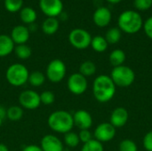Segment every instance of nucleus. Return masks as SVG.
I'll return each instance as SVG.
<instances>
[{"mask_svg":"<svg viewBox=\"0 0 152 151\" xmlns=\"http://www.w3.org/2000/svg\"><path fill=\"white\" fill-rule=\"evenodd\" d=\"M20 17L23 23L33 24L37 20V12L31 7H24L20 11Z\"/></svg>","mask_w":152,"mask_h":151,"instance_id":"19","label":"nucleus"},{"mask_svg":"<svg viewBox=\"0 0 152 151\" xmlns=\"http://www.w3.org/2000/svg\"><path fill=\"white\" fill-rule=\"evenodd\" d=\"M14 51V43L10 36L0 35V57H5Z\"/></svg>","mask_w":152,"mask_h":151,"instance_id":"17","label":"nucleus"},{"mask_svg":"<svg viewBox=\"0 0 152 151\" xmlns=\"http://www.w3.org/2000/svg\"><path fill=\"white\" fill-rule=\"evenodd\" d=\"M118 150L119 151H137L138 148H137L136 143L134 141L126 139V140H123L122 142H120Z\"/></svg>","mask_w":152,"mask_h":151,"instance_id":"30","label":"nucleus"},{"mask_svg":"<svg viewBox=\"0 0 152 151\" xmlns=\"http://www.w3.org/2000/svg\"><path fill=\"white\" fill-rule=\"evenodd\" d=\"M47 124L53 132L65 134L74 127L73 116L66 110H56L50 114Z\"/></svg>","mask_w":152,"mask_h":151,"instance_id":"2","label":"nucleus"},{"mask_svg":"<svg viewBox=\"0 0 152 151\" xmlns=\"http://www.w3.org/2000/svg\"><path fill=\"white\" fill-rule=\"evenodd\" d=\"M108 45H109V44L106 41L105 37H103L102 36H95L94 37H92L91 46L95 52L103 53L107 50Z\"/></svg>","mask_w":152,"mask_h":151,"instance_id":"21","label":"nucleus"},{"mask_svg":"<svg viewBox=\"0 0 152 151\" xmlns=\"http://www.w3.org/2000/svg\"><path fill=\"white\" fill-rule=\"evenodd\" d=\"M111 17L112 15L110 9L105 6H102L95 10L93 15V20L96 26L100 28H103L110 24L111 20Z\"/></svg>","mask_w":152,"mask_h":151,"instance_id":"15","label":"nucleus"},{"mask_svg":"<svg viewBox=\"0 0 152 151\" xmlns=\"http://www.w3.org/2000/svg\"><path fill=\"white\" fill-rule=\"evenodd\" d=\"M96 65L91 61H86L79 67V73L84 77H91L96 73Z\"/></svg>","mask_w":152,"mask_h":151,"instance_id":"24","label":"nucleus"},{"mask_svg":"<svg viewBox=\"0 0 152 151\" xmlns=\"http://www.w3.org/2000/svg\"><path fill=\"white\" fill-rule=\"evenodd\" d=\"M40 148L43 151H63L62 142L53 134L45 135L40 142Z\"/></svg>","mask_w":152,"mask_h":151,"instance_id":"13","label":"nucleus"},{"mask_svg":"<svg viewBox=\"0 0 152 151\" xmlns=\"http://www.w3.org/2000/svg\"><path fill=\"white\" fill-rule=\"evenodd\" d=\"M74 125L80 130H89L93 125V117L91 114L85 110L79 109L76 111L73 115Z\"/></svg>","mask_w":152,"mask_h":151,"instance_id":"12","label":"nucleus"},{"mask_svg":"<svg viewBox=\"0 0 152 151\" xmlns=\"http://www.w3.org/2000/svg\"><path fill=\"white\" fill-rule=\"evenodd\" d=\"M118 24L119 29L127 34H135L143 27L142 16L132 10L123 12L118 17Z\"/></svg>","mask_w":152,"mask_h":151,"instance_id":"3","label":"nucleus"},{"mask_svg":"<svg viewBox=\"0 0 152 151\" xmlns=\"http://www.w3.org/2000/svg\"><path fill=\"white\" fill-rule=\"evenodd\" d=\"M10 36L13 43L16 44L17 45L24 44L28 42L29 38V29L25 26L18 25L12 28Z\"/></svg>","mask_w":152,"mask_h":151,"instance_id":"16","label":"nucleus"},{"mask_svg":"<svg viewBox=\"0 0 152 151\" xmlns=\"http://www.w3.org/2000/svg\"><path fill=\"white\" fill-rule=\"evenodd\" d=\"M23 0H4V7L10 12H20L22 9Z\"/></svg>","mask_w":152,"mask_h":151,"instance_id":"29","label":"nucleus"},{"mask_svg":"<svg viewBox=\"0 0 152 151\" xmlns=\"http://www.w3.org/2000/svg\"><path fill=\"white\" fill-rule=\"evenodd\" d=\"M59 17H61V19L63 20H67L68 19V15H67V13L65 12H62L60 15H59Z\"/></svg>","mask_w":152,"mask_h":151,"instance_id":"39","label":"nucleus"},{"mask_svg":"<svg viewBox=\"0 0 152 151\" xmlns=\"http://www.w3.org/2000/svg\"><path fill=\"white\" fill-rule=\"evenodd\" d=\"M39 6L47 17L56 18L63 12V3L61 0H40Z\"/></svg>","mask_w":152,"mask_h":151,"instance_id":"10","label":"nucleus"},{"mask_svg":"<svg viewBox=\"0 0 152 151\" xmlns=\"http://www.w3.org/2000/svg\"><path fill=\"white\" fill-rule=\"evenodd\" d=\"M121 30L119 28H110L105 35V39L108 42V44H115L118 43L121 39Z\"/></svg>","mask_w":152,"mask_h":151,"instance_id":"25","label":"nucleus"},{"mask_svg":"<svg viewBox=\"0 0 152 151\" xmlns=\"http://www.w3.org/2000/svg\"><path fill=\"white\" fill-rule=\"evenodd\" d=\"M5 117H6V109L4 106L0 105V118L4 120Z\"/></svg>","mask_w":152,"mask_h":151,"instance_id":"37","label":"nucleus"},{"mask_svg":"<svg viewBox=\"0 0 152 151\" xmlns=\"http://www.w3.org/2000/svg\"><path fill=\"white\" fill-rule=\"evenodd\" d=\"M28 70L21 63H13L8 67L5 72L7 82L15 87L25 85L28 80Z\"/></svg>","mask_w":152,"mask_h":151,"instance_id":"4","label":"nucleus"},{"mask_svg":"<svg viewBox=\"0 0 152 151\" xmlns=\"http://www.w3.org/2000/svg\"><path fill=\"white\" fill-rule=\"evenodd\" d=\"M0 151H9V149L5 144L0 143Z\"/></svg>","mask_w":152,"mask_h":151,"instance_id":"38","label":"nucleus"},{"mask_svg":"<svg viewBox=\"0 0 152 151\" xmlns=\"http://www.w3.org/2000/svg\"><path fill=\"white\" fill-rule=\"evenodd\" d=\"M110 77L116 86L129 87L135 80V74L130 67L121 65L113 68Z\"/></svg>","mask_w":152,"mask_h":151,"instance_id":"5","label":"nucleus"},{"mask_svg":"<svg viewBox=\"0 0 152 151\" xmlns=\"http://www.w3.org/2000/svg\"><path fill=\"white\" fill-rule=\"evenodd\" d=\"M22 151H43L42 149L40 148V146H37V145H28L26 146Z\"/></svg>","mask_w":152,"mask_h":151,"instance_id":"36","label":"nucleus"},{"mask_svg":"<svg viewBox=\"0 0 152 151\" xmlns=\"http://www.w3.org/2000/svg\"><path fill=\"white\" fill-rule=\"evenodd\" d=\"M78 137H79L80 142H83V143H86L90 142L91 140H93V135L89 130H80L78 133Z\"/></svg>","mask_w":152,"mask_h":151,"instance_id":"33","label":"nucleus"},{"mask_svg":"<svg viewBox=\"0 0 152 151\" xmlns=\"http://www.w3.org/2000/svg\"><path fill=\"white\" fill-rule=\"evenodd\" d=\"M14 53L20 60H27L32 54L31 48L28 45H27L26 44L16 45L14 47Z\"/></svg>","mask_w":152,"mask_h":151,"instance_id":"26","label":"nucleus"},{"mask_svg":"<svg viewBox=\"0 0 152 151\" xmlns=\"http://www.w3.org/2000/svg\"><path fill=\"white\" fill-rule=\"evenodd\" d=\"M67 86L71 93L75 95H81L87 90L88 82L86 77L79 72L73 73L68 78Z\"/></svg>","mask_w":152,"mask_h":151,"instance_id":"8","label":"nucleus"},{"mask_svg":"<svg viewBox=\"0 0 152 151\" xmlns=\"http://www.w3.org/2000/svg\"><path fill=\"white\" fill-rule=\"evenodd\" d=\"M142 144L146 150L152 151V131H150L144 135Z\"/></svg>","mask_w":152,"mask_h":151,"instance_id":"34","label":"nucleus"},{"mask_svg":"<svg viewBox=\"0 0 152 151\" xmlns=\"http://www.w3.org/2000/svg\"><path fill=\"white\" fill-rule=\"evenodd\" d=\"M80 151H104V148L102 142L93 139L90 142L84 143Z\"/></svg>","mask_w":152,"mask_h":151,"instance_id":"28","label":"nucleus"},{"mask_svg":"<svg viewBox=\"0 0 152 151\" xmlns=\"http://www.w3.org/2000/svg\"><path fill=\"white\" fill-rule=\"evenodd\" d=\"M64 143L69 148H76L77 146H78V144L80 143L78 133L72 131L66 133L64 134Z\"/></svg>","mask_w":152,"mask_h":151,"instance_id":"27","label":"nucleus"},{"mask_svg":"<svg viewBox=\"0 0 152 151\" xmlns=\"http://www.w3.org/2000/svg\"><path fill=\"white\" fill-rule=\"evenodd\" d=\"M116 88L111 77L107 75L98 76L93 84V93L96 101L106 103L113 99L116 93Z\"/></svg>","mask_w":152,"mask_h":151,"instance_id":"1","label":"nucleus"},{"mask_svg":"<svg viewBox=\"0 0 152 151\" xmlns=\"http://www.w3.org/2000/svg\"><path fill=\"white\" fill-rule=\"evenodd\" d=\"M42 29L46 35H53L59 29V20L56 18L48 17L42 24Z\"/></svg>","mask_w":152,"mask_h":151,"instance_id":"18","label":"nucleus"},{"mask_svg":"<svg viewBox=\"0 0 152 151\" xmlns=\"http://www.w3.org/2000/svg\"><path fill=\"white\" fill-rule=\"evenodd\" d=\"M2 124H3V119H1V118H0V127L2 126Z\"/></svg>","mask_w":152,"mask_h":151,"instance_id":"41","label":"nucleus"},{"mask_svg":"<svg viewBox=\"0 0 152 151\" xmlns=\"http://www.w3.org/2000/svg\"><path fill=\"white\" fill-rule=\"evenodd\" d=\"M143 28L147 36L152 39V16L148 18L146 21L143 23Z\"/></svg>","mask_w":152,"mask_h":151,"instance_id":"35","label":"nucleus"},{"mask_svg":"<svg viewBox=\"0 0 152 151\" xmlns=\"http://www.w3.org/2000/svg\"><path fill=\"white\" fill-rule=\"evenodd\" d=\"M110 62L115 68L124 64L126 61V53L121 49H115L110 54Z\"/></svg>","mask_w":152,"mask_h":151,"instance_id":"20","label":"nucleus"},{"mask_svg":"<svg viewBox=\"0 0 152 151\" xmlns=\"http://www.w3.org/2000/svg\"><path fill=\"white\" fill-rule=\"evenodd\" d=\"M19 103L22 109L34 110L41 104L40 96L33 90H25L19 95Z\"/></svg>","mask_w":152,"mask_h":151,"instance_id":"9","label":"nucleus"},{"mask_svg":"<svg viewBox=\"0 0 152 151\" xmlns=\"http://www.w3.org/2000/svg\"><path fill=\"white\" fill-rule=\"evenodd\" d=\"M45 79H46V77L45 74H43L39 70H36V71H32L31 73H29L28 82L34 87H39L44 85V83L45 82Z\"/></svg>","mask_w":152,"mask_h":151,"instance_id":"22","label":"nucleus"},{"mask_svg":"<svg viewBox=\"0 0 152 151\" xmlns=\"http://www.w3.org/2000/svg\"><path fill=\"white\" fill-rule=\"evenodd\" d=\"M117 129L110 123H102L94 130V136L95 140L103 143L110 142L116 135Z\"/></svg>","mask_w":152,"mask_h":151,"instance_id":"11","label":"nucleus"},{"mask_svg":"<svg viewBox=\"0 0 152 151\" xmlns=\"http://www.w3.org/2000/svg\"><path fill=\"white\" fill-rule=\"evenodd\" d=\"M23 116V109L20 106L12 105L6 109V117L12 122L19 121Z\"/></svg>","mask_w":152,"mask_h":151,"instance_id":"23","label":"nucleus"},{"mask_svg":"<svg viewBox=\"0 0 152 151\" xmlns=\"http://www.w3.org/2000/svg\"><path fill=\"white\" fill-rule=\"evenodd\" d=\"M39 96H40V101L44 105H51L55 101V95L51 91H45L41 94H39Z\"/></svg>","mask_w":152,"mask_h":151,"instance_id":"31","label":"nucleus"},{"mask_svg":"<svg viewBox=\"0 0 152 151\" xmlns=\"http://www.w3.org/2000/svg\"><path fill=\"white\" fill-rule=\"evenodd\" d=\"M66 72L67 68L65 63L60 59H54L48 63L45 77L52 83H60L64 79Z\"/></svg>","mask_w":152,"mask_h":151,"instance_id":"6","label":"nucleus"},{"mask_svg":"<svg viewBox=\"0 0 152 151\" xmlns=\"http://www.w3.org/2000/svg\"><path fill=\"white\" fill-rule=\"evenodd\" d=\"M134 4L137 10L145 11L152 6V0H134Z\"/></svg>","mask_w":152,"mask_h":151,"instance_id":"32","label":"nucleus"},{"mask_svg":"<svg viewBox=\"0 0 152 151\" xmlns=\"http://www.w3.org/2000/svg\"><path fill=\"white\" fill-rule=\"evenodd\" d=\"M128 117L129 115L127 110L123 107H118L112 111L110 118V123L115 128H120L126 125Z\"/></svg>","mask_w":152,"mask_h":151,"instance_id":"14","label":"nucleus"},{"mask_svg":"<svg viewBox=\"0 0 152 151\" xmlns=\"http://www.w3.org/2000/svg\"><path fill=\"white\" fill-rule=\"evenodd\" d=\"M109 3H111V4H117V3H119L121 2L122 0H107Z\"/></svg>","mask_w":152,"mask_h":151,"instance_id":"40","label":"nucleus"},{"mask_svg":"<svg viewBox=\"0 0 152 151\" xmlns=\"http://www.w3.org/2000/svg\"><path fill=\"white\" fill-rule=\"evenodd\" d=\"M69 41L73 47L83 50L91 45L92 36L90 33L86 29L75 28L70 31L69 35Z\"/></svg>","mask_w":152,"mask_h":151,"instance_id":"7","label":"nucleus"}]
</instances>
